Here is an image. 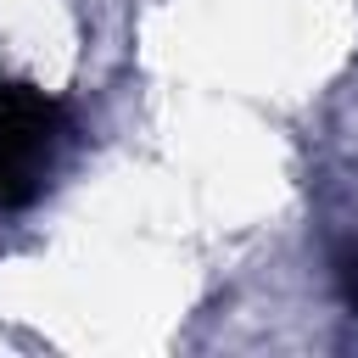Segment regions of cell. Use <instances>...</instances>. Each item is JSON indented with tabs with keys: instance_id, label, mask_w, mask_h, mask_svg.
<instances>
[{
	"instance_id": "cell-1",
	"label": "cell",
	"mask_w": 358,
	"mask_h": 358,
	"mask_svg": "<svg viewBox=\"0 0 358 358\" xmlns=\"http://www.w3.org/2000/svg\"><path fill=\"white\" fill-rule=\"evenodd\" d=\"M56 106L34 84L0 73V207H22L39 196L56 157Z\"/></svg>"
}]
</instances>
